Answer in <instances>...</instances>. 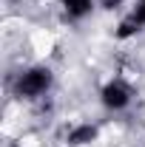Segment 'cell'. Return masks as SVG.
Returning a JSON list of instances; mask_svg holds the SVG:
<instances>
[{
	"label": "cell",
	"mask_w": 145,
	"mask_h": 147,
	"mask_svg": "<svg viewBox=\"0 0 145 147\" xmlns=\"http://www.w3.org/2000/svg\"><path fill=\"white\" fill-rule=\"evenodd\" d=\"M49 85H51V74L46 71V68H31V71H26L20 76L17 91L23 93V96H40Z\"/></svg>",
	"instance_id": "1"
},
{
	"label": "cell",
	"mask_w": 145,
	"mask_h": 147,
	"mask_svg": "<svg viewBox=\"0 0 145 147\" xmlns=\"http://www.w3.org/2000/svg\"><path fill=\"white\" fill-rule=\"evenodd\" d=\"M103 102L108 108H125L128 105V88L120 85V82H111L108 88L103 91Z\"/></svg>",
	"instance_id": "2"
},
{
	"label": "cell",
	"mask_w": 145,
	"mask_h": 147,
	"mask_svg": "<svg viewBox=\"0 0 145 147\" xmlns=\"http://www.w3.org/2000/svg\"><path fill=\"white\" fill-rule=\"evenodd\" d=\"M63 6L71 17H83V14L91 11V0H63Z\"/></svg>",
	"instance_id": "3"
},
{
	"label": "cell",
	"mask_w": 145,
	"mask_h": 147,
	"mask_svg": "<svg viewBox=\"0 0 145 147\" xmlns=\"http://www.w3.org/2000/svg\"><path fill=\"white\" fill-rule=\"evenodd\" d=\"M94 136H97V130L91 127V125H85V127H77V130H71L68 142H71V144H88Z\"/></svg>",
	"instance_id": "4"
},
{
	"label": "cell",
	"mask_w": 145,
	"mask_h": 147,
	"mask_svg": "<svg viewBox=\"0 0 145 147\" xmlns=\"http://www.w3.org/2000/svg\"><path fill=\"white\" fill-rule=\"evenodd\" d=\"M134 20H137L140 26H142V23H145V0H142V3H140V9L134 11Z\"/></svg>",
	"instance_id": "5"
},
{
	"label": "cell",
	"mask_w": 145,
	"mask_h": 147,
	"mask_svg": "<svg viewBox=\"0 0 145 147\" xmlns=\"http://www.w3.org/2000/svg\"><path fill=\"white\" fill-rule=\"evenodd\" d=\"M120 3H122V0H103V6H105V9H114V6H120Z\"/></svg>",
	"instance_id": "6"
}]
</instances>
